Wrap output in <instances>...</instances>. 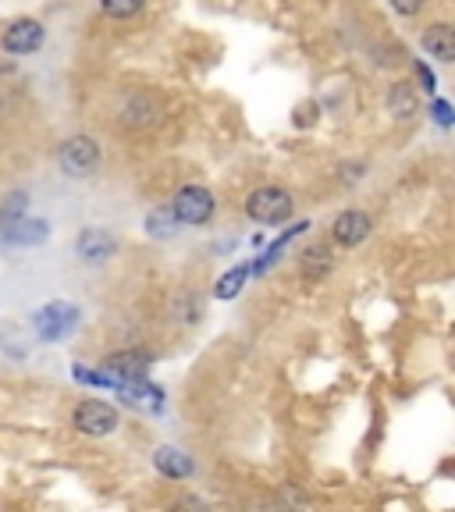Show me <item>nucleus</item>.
Wrapping results in <instances>:
<instances>
[{"label": "nucleus", "mask_w": 455, "mask_h": 512, "mask_svg": "<svg viewBox=\"0 0 455 512\" xmlns=\"http://www.w3.org/2000/svg\"><path fill=\"white\" fill-rule=\"evenodd\" d=\"M22 217H29V192L15 189V192H8V196L0 200V232L15 228Z\"/></svg>", "instance_id": "obj_14"}, {"label": "nucleus", "mask_w": 455, "mask_h": 512, "mask_svg": "<svg viewBox=\"0 0 455 512\" xmlns=\"http://www.w3.org/2000/svg\"><path fill=\"white\" fill-rule=\"evenodd\" d=\"M370 217L363 214V210H342V214L331 221V235H335V242L342 249H352V246H360V242L370 239Z\"/></svg>", "instance_id": "obj_9"}, {"label": "nucleus", "mask_w": 455, "mask_h": 512, "mask_svg": "<svg viewBox=\"0 0 455 512\" xmlns=\"http://www.w3.org/2000/svg\"><path fill=\"white\" fill-rule=\"evenodd\" d=\"M114 249H118V242H114V235L107 232V228H82L79 239H75V253H79L82 264H107L114 256Z\"/></svg>", "instance_id": "obj_8"}, {"label": "nucleus", "mask_w": 455, "mask_h": 512, "mask_svg": "<svg viewBox=\"0 0 455 512\" xmlns=\"http://www.w3.org/2000/svg\"><path fill=\"white\" fill-rule=\"evenodd\" d=\"M57 164L68 178H89L100 168V146H96L93 136L64 139L61 150H57Z\"/></svg>", "instance_id": "obj_2"}, {"label": "nucleus", "mask_w": 455, "mask_h": 512, "mask_svg": "<svg viewBox=\"0 0 455 512\" xmlns=\"http://www.w3.org/2000/svg\"><path fill=\"white\" fill-rule=\"evenodd\" d=\"M246 214L256 224H285L292 217V196L281 185H260V189L249 192Z\"/></svg>", "instance_id": "obj_1"}, {"label": "nucleus", "mask_w": 455, "mask_h": 512, "mask_svg": "<svg viewBox=\"0 0 455 512\" xmlns=\"http://www.w3.org/2000/svg\"><path fill=\"white\" fill-rule=\"evenodd\" d=\"M171 210H175L178 224H207L217 210V200L207 185H182L171 200Z\"/></svg>", "instance_id": "obj_4"}, {"label": "nucleus", "mask_w": 455, "mask_h": 512, "mask_svg": "<svg viewBox=\"0 0 455 512\" xmlns=\"http://www.w3.org/2000/svg\"><path fill=\"white\" fill-rule=\"evenodd\" d=\"M4 68H8V64H0V72H4Z\"/></svg>", "instance_id": "obj_24"}, {"label": "nucleus", "mask_w": 455, "mask_h": 512, "mask_svg": "<svg viewBox=\"0 0 455 512\" xmlns=\"http://www.w3.org/2000/svg\"><path fill=\"white\" fill-rule=\"evenodd\" d=\"M306 491L296 488V484H285V488L278 491V509L281 512H306Z\"/></svg>", "instance_id": "obj_19"}, {"label": "nucleus", "mask_w": 455, "mask_h": 512, "mask_svg": "<svg viewBox=\"0 0 455 512\" xmlns=\"http://www.w3.org/2000/svg\"><path fill=\"white\" fill-rule=\"evenodd\" d=\"M246 278H249V267H246V264L232 267V271H228L221 281H217L214 296H217V299H235V296L242 292V285H246Z\"/></svg>", "instance_id": "obj_17"}, {"label": "nucleus", "mask_w": 455, "mask_h": 512, "mask_svg": "<svg viewBox=\"0 0 455 512\" xmlns=\"http://www.w3.org/2000/svg\"><path fill=\"white\" fill-rule=\"evenodd\" d=\"M175 210H171V203H164V207L150 210V217H146V232L153 235V239H168V235H175Z\"/></svg>", "instance_id": "obj_16"}, {"label": "nucleus", "mask_w": 455, "mask_h": 512, "mask_svg": "<svg viewBox=\"0 0 455 512\" xmlns=\"http://www.w3.org/2000/svg\"><path fill=\"white\" fill-rule=\"evenodd\" d=\"M100 8H104L107 18L125 22V18H136L146 8V0H100Z\"/></svg>", "instance_id": "obj_18"}, {"label": "nucleus", "mask_w": 455, "mask_h": 512, "mask_svg": "<svg viewBox=\"0 0 455 512\" xmlns=\"http://www.w3.org/2000/svg\"><path fill=\"white\" fill-rule=\"evenodd\" d=\"M249 512H260V509H249Z\"/></svg>", "instance_id": "obj_25"}, {"label": "nucleus", "mask_w": 455, "mask_h": 512, "mask_svg": "<svg viewBox=\"0 0 455 512\" xmlns=\"http://www.w3.org/2000/svg\"><path fill=\"white\" fill-rule=\"evenodd\" d=\"M416 75H420V82H424L427 93H434V89H438V79H434V72L427 68L424 61H416Z\"/></svg>", "instance_id": "obj_23"}, {"label": "nucleus", "mask_w": 455, "mask_h": 512, "mask_svg": "<svg viewBox=\"0 0 455 512\" xmlns=\"http://www.w3.org/2000/svg\"><path fill=\"white\" fill-rule=\"evenodd\" d=\"M420 40H424V50L434 57V61H441V64L455 61V29L452 25H445V22L427 25Z\"/></svg>", "instance_id": "obj_10"}, {"label": "nucleus", "mask_w": 455, "mask_h": 512, "mask_svg": "<svg viewBox=\"0 0 455 512\" xmlns=\"http://www.w3.org/2000/svg\"><path fill=\"white\" fill-rule=\"evenodd\" d=\"M72 424L75 431L89 434V438H104V434H111L118 427V409L100 399H82L72 413Z\"/></svg>", "instance_id": "obj_6"}, {"label": "nucleus", "mask_w": 455, "mask_h": 512, "mask_svg": "<svg viewBox=\"0 0 455 512\" xmlns=\"http://www.w3.org/2000/svg\"><path fill=\"white\" fill-rule=\"evenodd\" d=\"M171 512H210V505L203 502L200 495H182V498H175Z\"/></svg>", "instance_id": "obj_20"}, {"label": "nucleus", "mask_w": 455, "mask_h": 512, "mask_svg": "<svg viewBox=\"0 0 455 512\" xmlns=\"http://www.w3.org/2000/svg\"><path fill=\"white\" fill-rule=\"evenodd\" d=\"M431 118L438 121L441 128H452V125H455L452 104H448V100H434V104H431Z\"/></svg>", "instance_id": "obj_21"}, {"label": "nucleus", "mask_w": 455, "mask_h": 512, "mask_svg": "<svg viewBox=\"0 0 455 512\" xmlns=\"http://www.w3.org/2000/svg\"><path fill=\"white\" fill-rule=\"evenodd\" d=\"M335 267V256H331V246L324 242H313V246L303 249V278L306 281H324Z\"/></svg>", "instance_id": "obj_12"}, {"label": "nucleus", "mask_w": 455, "mask_h": 512, "mask_svg": "<svg viewBox=\"0 0 455 512\" xmlns=\"http://www.w3.org/2000/svg\"><path fill=\"white\" fill-rule=\"evenodd\" d=\"M153 356L143 349H121L114 356L104 360V377L111 384H136V381H146V370H150Z\"/></svg>", "instance_id": "obj_5"}, {"label": "nucleus", "mask_w": 455, "mask_h": 512, "mask_svg": "<svg viewBox=\"0 0 455 512\" xmlns=\"http://www.w3.org/2000/svg\"><path fill=\"white\" fill-rule=\"evenodd\" d=\"M4 239H8L11 246H43V242L50 239V224L43 221V217H22L15 228L4 232Z\"/></svg>", "instance_id": "obj_11"}, {"label": "nucleus", "mask_w": 455, "mask_h": 512, "mask_svg": "<svg viewBox=\"0 0 455 512\" xmlns=\"http://www.w3.org/2000/svg\"><path fill=\"white\" fill-rule=\"evenodd\" d=\"M388 4H392V8L399 11L402 18H413L416 11L424 8V0H388Z\"/></svg>", "instance_id": "obj_22"}, {"label": "nucleus", "mask_w": 455, "mask_h": 512, "mask_svg": "<svg viewBox=\"0 0 455 512\" xmlns=\"http://www.w3.org/2000/svg\"><path fill=\"white\" fill-rule=\"evenodd\" d=\"M79 324V306L75 303H47L36 310L32 328L40 335V342H64Z\"/></svg>", "instance_id": "obj_3"}, {"label": "nucleus", "mask_w": 455, "mask_h": 512, "mask_svg": "<svg viewBox=\"0 0 455 512\" xmlns=\"http://www.w3.org/2000/svg\"><path fill=\"white\" fill-rule=\"evenodd\" d=\"M153 466H157V470L164 473V477H171V480H182V477H189V473H192V459L185 456L182 448H171V445L157 448Z\"/></svg>", "instance_id": "obj_13"}, {"label": "nucleus", "mask_w": 455, "mask_h": 512, "mask_svg": "<svg viewBox=\"0 0 455 512\" xmlns=\"http://www.w3.org/2000/svg\"><path fill=\"white\" fill-rule=\"evenodd\" d=\"M416 111H420V100H416V93L406 86V82H395V86L388 89V114L409 121Z\"/></svg>", "instance_id": "obj_15"}, {"label": "nucleus", "mask_w": 455, "mask_h": 512, "mask_svg": "<svg viewBox=\"0 0 455 512\" xmlns=\"http://www.w3.org/2000/svg\"><path fill=\"white\" fill-rule=\"evenodd\" d=\"M43 40H47V29H43L40 18H15L0 36V47L8 54H36Z\"/></svg>", "instance_id": "obj_7"}]
</instances>
